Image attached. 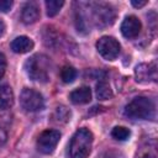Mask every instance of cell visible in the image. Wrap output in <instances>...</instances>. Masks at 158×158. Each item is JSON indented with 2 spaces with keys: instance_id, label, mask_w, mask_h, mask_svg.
Returning a JSON list of instances; mask_svg holds the SVG:
<instances>
[{
  "instance_id": "cell-1",
  "label": "cell",
  "mask_w": 158,
  "mask_h": 158,
  "mask_svg": "<svg viewBox=\"0 0 158 158\" xmlns=\"http://www.w3.org/2000/svg\"><path fill=\"white\" fill-rule=\"evenodd\" d=\"M154 102L146 96H137L125 107V115L133 120H151L154 117Z\"/></svg>"
},
{
  "instance_id": "cell-2",
  "label": "cell",
  "mask_w": 158,
  "mask_h": 158,
  "mask_svg": "<svg viewBox=\"0 0 158 158\" xmlns=\"http://www.w3.org/2000/svg\"><path fill=\"white\" fill-rule=\"evenodd\" d=\"M93 133L88 128H79L72 137L69 144L70 158H86L91 152Z\"/></svg>"
},
{
  "instance_id": "cell-3",
  "label": "cell",
  "mask_w": 158,
  "mask_h": 158,
  "mask_svg": "<svg viewBox=\"0 0 158 158\" xmlns=\"http://www.w3.org/2000/svg\"><path fill=\"white\" fill-rule=\"evenodd\" d=\"M27 75L40 83H46L49 79V59L44 54H35L25 63Z\"/></svg>"
},
{
  "instance_id": "cell-4",
  "label": "cell",
  "mask_w": 158,
  "mask_h": 158,
  "mask_svg": "<svg viewBox=\"0 0 158 158\" xmlns=\"http://www.w3.org/2000/svg\"><path fill=\"white\" fill-rule=\"evenodd\" d=\"M91 7V14H93V21L98 26H109L114 22L115 20V10L111 5L104 4V2H93L89 4Z\"/></svg>"
},
{
  "instance_id": "cell-5",
  "label": "cell",
  "mask_w": 158,
  "mask_h": 158,
  "mask_svg": "<svg viewBox=\"0 0 158 158\" xmlns=\"http://www.w3.org/2000/svg\"><path fill=\"white\" fill-rule=\"evenodd\" d=\"M20 105L25 111L36 112L43 109L44 100H43V96L35 89L25 88L20 94Z\"/></svg>"
},
{
  "instance_id": "cell-6",
  "label": "cell",
  "mask_w": 158,
  "mask_h": 158,
  "mask_svg": "<svg viewBox=\"0 0 158 158\" xmlns=\"http://www.w3.org/2000/svg\"><path fill=\"white\" fill-rule=\"evenodd\" d=\"M120 43L110 36H102L96 42V49L104 59L114 60L120 54Z\"/></svg>"
},
{
  "instance_id": "cell-7",
  "label": "cell",
  "mask_w": 158,
  "mask_h": 158,
  "mask_svg": "<svg viewBox=\"0 0 158 158\" xmlns=\"http://www.w3.org/2000/svg\"><path fill=\"white\" fill-rule=\"evenodd\" d=\"M60 139V132L57 130H44L37 138V149L43 154H49L54 151Z\"/></svg>"
},
{
  "instance_id": "cell-8",
  "label": "cell",
  "mask_w": 158,
  "mask_h": 158,
  "mask_svg": "<svg viewBox=\"0 0 158 158\" xmlns=\"http://www.w3.org/2000/svg\"><path fill=\"white\" fill-rule=\"evenodd\" d=\"M135 77L136 80L138 83H151V81H156L157 80V68L154 63H142L138 64L135 69Z\"/></svg>"
},
{
  "instance_id": "cell-9",
  "label": "cell",
  "mask_w": 158,
  "mask_h": 158,
  "mask_svg": "<svg viewBox=\"0 0 158 158\" xmlns=\"http://www.w3.org/2000/svg\"><path fill=\"white\" fill-rule=\"evenodd\" d=\"M141 28H142V23L141 21L133 16V15H130L127 16L122 23H121V33L126 37V38H135L139 35L141 32Z\"/></svg>"
},
{
  "instance_id": "cell-10",
  "label": "cell",
  "mask_w": 158,
  "mask_h": 158,
  "mask_svg": "<svg viewBox=\"0 0 158 158\" xmlns=\"http://www.w3.org/2000/svg\"><path fill=\"white\" fill-rule=\"evenodd\" d=\"M40 19V9L35 2H27L21 11V21L26 25L35 23Z\"/></svg>"
},
{
  "instance_id": "cell-11",
  "label": "cell",
  "mask_w": 158,
  "mask_h": 158,
  "mask_svg": "<svg viewBox=\"0 0 158 158\" xmlns=\"http://www.w3.org/2000/svg\"><path fill=\"white\" fill-rule=\"evenodd\" d=\"M69 99L73 104H77V105L86 104L91 100V90H90L89 86L77 88L69 94Z\"/></svg>"
},
{
  "instance_id": "cell-12",
  "label": "cell",
  "mask_w": 158,
  "mask_h": 158,
  "mask_svg": "<svg viewBox=\"0 0 158 158\" xmlns=\"http://www.w3.org/2000/svg\"><path fill=\"white\" fill-rule=\"evenodd\" d=\"M33 48V41L27 36H19L11 42V49L15 53H27Z\"/></svg>"
},
{
  "instance_id": "cell-13",
  "label": "cell",
  "mask_w": 158,
  "mask_h": 158,
  "mask_svg": "<svg viewBox=\"0 0 158 158\" xmlns=\"http://www.w3.org/2000/svg\"><path fill=\"white\" fill-rule=\"evenodd\" d=\"M14 104V94L10 86L0 85V110H6Z\"/></svg>"
},
{
  "instance_id": "cell-14",
  "label": "cell",
  "mask_w": 158,
  "mask_h": 158,
  "mask_svg": "<svg viewBox=\"0 0 158 158\" xmlns=\"http://www.w3.org/2000/svg\"><path fill=\"white\" fill-rule=\"evenodd\" d=\"M112 95H114V93H112L110 85L105 80H100L96 84V96H98V99L107 100V99H111Z\"/></svg>"
},
{
  "instance_id": "cell-15",
  "label": "cell",
  "mask_w": 158,
  "mask_h": 158,
  "mask_svg": "<svg viewBox=\"0 0 158 158\" xmlns=\"http://www.w3.org/2000/svg\"><path fill=\"white\" fill-rule=\"evenodd\" d=\"M10 122H11V118L9 115H0V144L6 143L7 141Z\"/></svg>"
},
{
  "instance_id": "cell-16",
  "label": "cell",
  "mask_w": 158,
  "mask_h": 158,
  "mask_svg": "<svg viewBox=\"0 0 158 158\" xmlns=\"http://www.w3.org/2000/svg\"><path fill=\"white\" fill-rule=\"evenodd\" d=\"M70 118V111L65 106H58L53 112V120L59 123H64Z\"/></svg>"
},
{
  "instance_id": "cell-17",
  "label": "cell",
  "mask_w": 158,
  "mask_h": 158,
  "mask_svg": "<svg viewBox=\"0 0 158 158\" xmlns=\"http://www.w3.org/2000/svg\"><path fill=\"white\" fill-rule=\"evenodd\" d=\"M77 78V70L72 65H64L60 69V79L63 83H72Z\"/></svg>"
},
{
  "instance_id": "cell-18",
  "label": "cell",
  "mask_w": 158,
  "mask_h": 158,
  "mask_svg": "<svg viewBox=\"0 0 158 158\" xmlns=\"http://www.w3.org/2000/svg\"><path fill=\"white\" fill-rule=\"evenodd\" d=\"M64 5V1L62 0H47L46 1V9H47V15L49 17L56 16L59 10L62 9V6Z\"/></svg>"
},
{
  "instance_id": "cell-19",
  "label": "cell",
  "mask_w": 158,
  "mask_h": 158,
  "mask_svg": "<svg viewBox=\"0 0 158 158\" xmlns=\"http://www.w3.org/2000/svg\"><path fill=\"white\" fill-rule=\"evenodd\" d=\"M130 135H131L130 130L123 126H116L111 131V136L117 141H126L130 137Z\"/></svg>"
},
{
  "instance_id": "cell-20",
  "label": "cell",
  "mask_w": 158,
  "mask_h": 158,
  "mask_svg": "<svg viewBox=\"0 0 158 158\" xmlns=\"http://www.w3.org/2000/svg\"><path fill=\"white\" fill-rule=\"evenodd\" d=\"M137 158H157V154H156V151H154V147H151L148 146V148H144L139 152L138 157Z\"/></svg>"
},
{
  "instance_id": "cell-21",
  "label": "cell",
  "mask_w": 158,
  "mask_h": 158,
  "mask_svg": "<svg viewBox=\"0 0 158 158\" xmlns=\"http://www.w3.org/2000/svg\"><path fill=\"white\" fill-rule=\"evenodd\" d=\"M12 7V1L11 0H0V11L1 12H7Z\"/></svg>"
},
{
  "instance_id": "cell-22",
  "label": "cell",
  "mask_w": 158,
  "mask_h": 158,
  "mask_svg": "<svg viewBox=\"0 0 158 158\" xmlns=\"http://www.w3.org/2000/svg\"><path fill=\"white\" fill-rule=\"evenodd\" d=\"M5 70H6V58H5V56L0 52V79L4 77Z\"/></svg>"
},
{
  "instance_id": "cell-23",
  "label": "cell",
  "mask_w": 158,
  "mask_h": 158,
  "mask_svg": "<svg viewBox=\"0 0 158 158\" xmlns=\"http://www.w3.org/2000/svg\"><path fill=\"white\" fill-rule=\"evenodd\" d=\"M131 4H132L135 7H142V6H144V5L147 4V1H136V0H132Z\"/></svg>"
},
{
  "instance_id": "cell-24",
  "label": "cell",
  "mask_w": 158,
  "mask_h": 158,
  "mask_svg": "<svg viewBox=\"0 0 158 158\" xmlns=\"http://www.w3.org/2000/svg\"><path fill=\"white\" fill-rule=\"evenodd\" d=\"M4 31H5V25H4V22L0 20V36H2Z\"/></svg>"
}]
</instances>
